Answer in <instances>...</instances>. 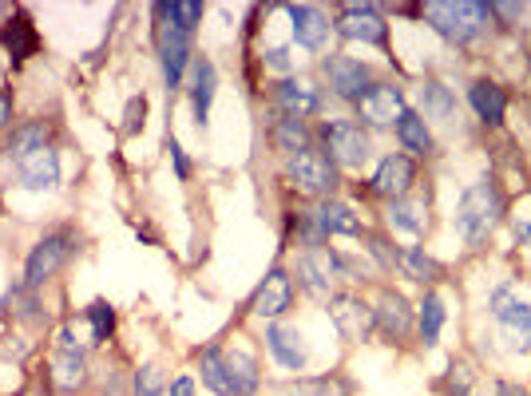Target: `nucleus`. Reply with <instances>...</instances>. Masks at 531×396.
Listing matches in <instances>:
<instances>
[{"label":"nucleus","mask_w":531,"mask_h":396,"mask_svg":"<svg viewBox=\"0 0 531 396\" xmlns=\"http://www.w3.org/2000/svg\"><path fill=\"white\" fill-rule=\"evenodd\" d=\"M203 4L199 0H171V4H155V16L159 20H167V24H175V28H183L187 36L203 24Z\"/></svg>","instance_id":"31"},{"label":"nucleus","mask_w":531,"mask_h":396,"mask_svg":"<svg viewBox=\"0 0 531 396\" xmlns=\"http://www.w3.org/2000/svg\"><path fill=\"white\" fill-rule=\"evenodd\" d=\"M92 381V365H88V349L72 337V329H60L56 337V353H52V385L60 393H80Z\"/></svg>","instance_id":"4"},{"label":"nucleus","mask_w":531,"mask_h":396,"mask_svg":"<svg viewBox=\"0 0 531 396\" xmlns=\"http://www.w3.org/2000/svg\"><path fill=\"white\" fill-rule=\"evenodd\" d=\"M321 143H325V155L337 163V167H365L369 163V135L361 123L353 119H333L321 127Z\"/></svg>","instance_id":"6"},{"label":"nucleus","mask_w":531,"mask_h":396,"mask_svg":"<svg viewBox=\"0 0 531 396\" xmlns=\"http://www.w3.org/2000/svg\"><path fill=\"white\" fill-rule=\"evenodd\" d=\"M290 305H294V278H290L282 266H274V270L258 282L254 297H250V313L262 317V321H278L282 313H290Z\"/></svg>","instance_id":"13"},{"label":"nucleus","mask_w":531,"mask_h":396,"mask_svg":"<svg viewBox=\"0 0 531 396\" xmlns=\"http://www.w3.org/2000/svg\"><path fill=\"white\" fill-rule=\"evenodd\" d=\"M163 393H167V377H163L159 365L135 369V377H131V396H163Z\"/></svg>","instance_id":"37"},{"label":"nucleus","mask_w":531,"mask_h":396,"mask_svg":"<svg viewBox=\"0 0 531 396\" xmlns=\"http://www.w3.org/2000/svg\"><path fill=\"white\" fill-rule=\"evenodd\" d=\"M159 68H163L167 92L183 88V76L191 68V36L167 20H159Z\"/></svg>","instance_id":"9"},{"label":"nucleus","mask_w":531,"mask_h":396,"mask_svg":"<svg viewBox=\"0 0 531 396\" xmlns=\"http://www.w3.org/2000/svg\"><path fill=\"white\" fill-rule=\"evenodd\" d=\"M397 270L413 282H436L440 278V266L425 254V246H401L397 250Z\"/></svg>","instance_id":"30"},{"label":"nucleus","mask_w":531,"mask_h":396,"mask_svg":"<svg viewBox=\"0 0 531 396\" xmlns=\"http://www.w3.org/2000/svg\"><path fill=\"white\" fill-rule=\"evenodd\" d=\"M286 175H290V183L298 191H306V195L314 198H325L337 187V163L321 147H306L302 155H294L290 167H286Z\"/></svg>","instance_id":"7"},{"label":"nucleus","mask_w":531,"mask_h":396,"mask_svg":"<svg viewBox=\"0 0 531 396\" xmlns=\"http://www.w3.org/2000/svg\"><path fill=\"white\" fill-rule=\"evenodd\" d=\"M405 111H409V103H405V92L397 84H373L357 99V119L365 127H397V119Z\"/></svg>","instance_id":"10"},{"label":"nucleus","mask_w":531,"mask_h":396,"mask_svg":"<svg viewBox=\"0 0 531 396\" xmlns=\"http://www.w3.org/2000/svg\"><path fill=\"white\" fill-rule=\"evenodd\" d=\"M266 349H270V357H274L286 373H302L306 361H310L306 337H302L294 325H282V321H270V325H266Z\"/></svg>","instance_id":"15"},{"label":"nucleus","mask_w":531,"mask_h":396,"mask_svg":"<svg viewBox=\"0 0 531 396\" xmlns=\"http://www.w3.org/2000/svg\"><path fill=\"white\" fill-rule=\"evenodd\" d=\"M425 115L428 119H440V123H448L456 115V99H452V92L444 84H436V80L425 84Z\"/></svg>","instance_id":"35"},{"label":"nucleus","mask_w":531,"mask_h":396,"mask_svg":"<svg viewBox=\"0 0 531 396\" xmlns=\"http://www.w3.org/2000/svg\"><path fill=\"white\" fill-rule=\"evenodd\" d=\"M286 16H290V32L294 40L306 48V52H321L325 40H329V20L325 12L314 4H286Z\"/></svg>","instance_id":"18"},{"label":"nucleus","mask_w":531,"mask_h":396,"mask_svg":"<svg viewBox=\"0 0 531 396\" xmlns=\"http://www.w3.org/2000/svg\"><path fill=\"white\" fill-rule=\"evenodd\" d=\"M325 313H329V321H333V329H337V337L345 345H365L373 337V329H377L373 305H365L357 294H333Z\"/></svg>","instance_id":"5"},{"label":"nucleus","mask_w":531,"mask_h":396,"mask_svg":"<svg viewBox=\"0 0 531 396\" xmlns=\"http://www.w3.org/2000/svg\"><path fill=\"white\" fill-rule=\"evenodd\" d=\"M72 254H76V234L72 230H52V234H44L32 250H28V258H24V286L28 290H44L68 262H72Z\"/></svg>","instance_id":"3"},{"label":"nucleus","mask_w":531,"mask_h":396,"mask_svg":"<svg viewBox=\"0 0 531 396\" xmlns=\"http://www.w3.org/2000/svg\"><path fill=\"white\" fill-rule=\"evenodd\" d=\"M492 313H496L500 325H508L512 337L520 333V341L528 345V337H531V305L528 301H520L512 290H496V294H492Z\"/></svg>","instance_id":"22"},{"label":"nucleus","mask_w":531,"mask_h":396,"mask_svg":"<svg viewBox=\"0 0 531 396\" xmlns=\"http://www.w3.org/2000/svg\"><path fill=\"white\" fill-rule=\"evenodd\" d=\"M321 72H325V80H329V88H333V96L337 99H353V103H357V99L373 88L369 64H361V60H353V56H325Z\"/></svg>","instance_id":"12"},{"label":"nucleus","mask_w":531,"mask_h":396,"mask_svg":"<svg viewBox=\"0 0 531 396\" xmlns=\"http://www.w3.org/2000/svg\"><path fill=\"white\" fill-rule=\"evenodd\" d=\"M84 317H88V325H92V345H104L107 337H111V329H115V309H111L107 301H92V305L84 309Z\"/></svg>","instance_id":"36"},{"label":"nucleus","mask_w":531,"mask_h":396,"mask_svg":"<svg viewBox=\"0 0 531 396\" xmlns=\"http://www.w3.org/2000/svg\"><path fill=\"white\" fill-rule=\"evenodd\" d=\"M333 28H337V36H345V40H361V44H377V48L389 44V24H385V16L377 12V4H345V8L337 12Z\"/></svg>","instance_id":"8"},{"label":"nucleus","mask_w":531,"mask_h":396,"mask_svg":"<svg viewBox=\"0 0 531 396\" xmlns=\"http://www.w3.org/2000/svg\"><path fill=\"white\" fill-rule=\"evenodd\" d=\"M417 329H421V341L428 349L440 341V329H444V301H440V294H425L421 309H417Z\"/></svg>","instance_id":"33"},{"label":"nucleus","mask_w":531,"mask_h":396,"mask_svg":"<svg viewBox=\"0 0 531 396\" xmlns=\"http://www.w3.org/2000/svg\"><path fill=\"white\" fill-rule=\"evenodd\" d=\"M294 278H298V286H302V294L310 297H333V282H337V266H333V250H306V254H298V262H294Z\"/></svg>","instance_id":"14"},{"label":"nucleus","mask_w":531,"mask_h":396,"mask_svg":"<svg viewBox=\"0 0 531 396\" xmlns=\"http://www.w3.org/2000/svg\"><path fill=\"white\" fill-rule=\"evenodd\" d=\"M294 396H349V385L341 377H318V381H298L290 385Z\"/></svg>","instance_id":"38"},{"label":"nucleus","mask_w":531,"mask_h":396,"mask_svg":"<svg viewBox=\"0 0 531 396\" xmlns=\"http://www.w3.org/2000/svg\"><path fill=\"white\" fill-rule=\"evenodd\" d=\"M425 20L444 40L468 44L492 20V4H480V0H432V4H425Z\"/></svg>","instance_id":"2"},{"label":"nucleus","mask_w":531,"mask_h":396,"mask_svg":"<svg viewBox=\"0 0 531 396\" xmlns=\"http://www.w3.org/2000/svg\"><path fill=\"white\" fill-rule=\"evenodd\" d=\"M468 381H472V373H468L464 365H452V377H448V393H452V396H464V393H468Z\"/></svg>","instance_id":"41"},{"label":"nucleus","mask_w":531,"mask_h":396,"mask_svg":"<svg viewBox=\"0 0 531 396\" xmlns=\"http://www.w3.org/2000/svg\"><path fill=\"white\" fill-rule=\"evenodd\" d=\"M314 222H318L321 238H333V234H341V238H361V234H365L361 214H357L349 202H337V198H321L318 210H314Z\"/></svg>","instance_id":"17"},{"label":"nucleus","mask_w":531,"mask_h":396,"mask_svg":"<svg viewBox=\"0 0 531 396\" xmlns=\"http://www.w3.org/2000/svg\"><path fill=\"white\" fill-rule=\"evenodd\" d=\"M0 40H4V48L12 52V60H16V64H20V60H28V56H36V48H40L36 24H32L24 12H12V16L4 20V28H0Z\"/></svg>","instance_id":"23"},{"label":"nucleus","mask_w":531,"mask_h":396,"mask_svg":"<svg viewBox=\"0 0 531 396\" xmlns=\"http://www.w3.org/2000/svg\"><path fill=\"white\" fill-rule=\"evenodd\" d=\"M171 159H175V175L187 183L191 179V159L183 155V147H179V139H171Z\"/></svg>","instance_id":"42"},{"label":"nucleus","mask_w":531,"mask_h":396,"mask_svg":"<svg viewBox=\"0 0 531 396\" xmlns=\"http://www.w3.org/2000/svg\"><path fill=\"white\" fill-rule=\"evenodd\" d=\"M0 76H4V64H0Z\"/></svg>","instance_id":"48"},{"label":"nucleus","mask_w":531,"mask_h":396,"mask_svg":"<svg viewBox=\"0 0 531 396\" xmlns=\"http://www.w3.org/2000/svg\"><path fill=\"white\" fill-rule=\"evenodd\" d=\"M389 222L405 234H425L428 218H425V202H413V198H397L389 202Z\"/></svg>","instance_id":"32"},{"label":"nucleus","mask_w":531,"mask_h":396,"mask_svg":"<svg viewBox=\"0 0 531 396\" xmlns=\"http://www.w3.org/2000/svg\"><path fill=\"white\" fill-rule=\"evenodd\" d=\"M274 99H278L282 115H294V119H310V115H318L321 111L318 88L306 84V80H282V84L274 88Z\"/></svg>","instance_id":"21"},{"label":"nucleus","mask_w":531,"mask_h":396,"mask_svg":"<svg viewBox=\"0 0 531 396\" xmlns=\"http://www.w3.org/2000/svg\"><path fill=\"white\" fill-rule=\"evenodd\" d=\"M12 123V92H0V131Z\"/></svg>","instance_id":"45"},{"label":"nucleus","mask_w":531,"mask_h":396,"mask_svg":"<svg viewBox=\"0 0 531 396\" xmlns=\"http://www.w3.org/2000/svg\"><path fill=\"white\" fill-rule=\"evenodd\" d=\"M226 369H230V396H258L262 373H258V361L246 349L226 353Z\"/></svg>","instance_id":"26"},{"label":"nucleus","mask_w":531,"mask_h":396,"mask_svg":"<svg viewBox=\"0 0 531 396\" xmlns=\"http://www.w3.org/2000/svg\"><path fill=\"white\" fill-rule=\"evenodd\" d=\"M516 238H520V246H531V222H520V226H516Z\"/></svg>","instance_id":"47"},{"label":"nucleus","mask_w":531,"mask_h":396,"mask_svg":"<svg viewBox=\"0 0 531 396\" xmlns=\"http://www.w3.org/2000/svg\"><path fill=\"white\" fill-rule=\"evenodd\" d=\"M199 373H203V385L214 396H230V369H226V353H218L214 345L199 349Z\"/></svg>","instance_id":"29"},{"label":"nucleus","mask_w":531,"mask_h":396,"mask_svg":"<svg viewBox=\"0 0 531 396\" xmlns=\"http://www.w3.org/2000/svg\"><path fill=\"white\" fill-rule=\"evenodd\" d=\"M373 317H377V329H381L385 337H393V341H401V337L413 333V305H409V297L397 294V290H385V294H381Z\"/></svg>","instance_id":"19"},{"label":"nucleus","mask_w":531,"mask_h":396,"mask_svg":"<svg viewBox=\"0 0 531 396\" xmlns=\"http://www.w3.org/2000/svg\"><path fill=\"white\" fill-rule=\"evenodd\" d=\"M4 313L16 317V321H28V325H44V309H40V290H28L24 282L8 286V297H4Z\"/></svg>","instance_id":"28"},{"label":"nucleus","mask_w":531,"mask_h":396,"mask_svg":"<svg viewBox=\"0 0 531 396\" xmlns=\"http://www.w3.org/2000/svg\"><path fill=\"white\" fill-rule=\"evenodd\" d=\"M187 88H191L195 123H199V127H207V115H211L214 92H218V72H214V64L207 60V56H195V60H191V80H187Z\"/></svg>","instance_id":"20"},{"label":"nucleus","mask_w":531,"mask_h":396,"mask_svg":"<svg viewBox=\"0 0 531 396\" xmlns=\"http://www.w3.org/2000/svg\"><path fill=\"white\" fill-rule=\"evenodd\" d=\"M488 396H524V389H516V385H504V381H496V385L488 389Z\"/></svg>","instance_id":"46"},{"label":"nucleus","mask_w":531,"mask_h":396,"mask_svg":"<svg viewBox=\"0 0 531 396\" xmlns=\"http://www.w3.org/2000/svg\"><path fill=\"white\" fill-rule=\"evenodd\" d=\"M270 143H274V151H278V155H286V159L302 155V151L310 147V131H306V119H294V115H278V119H274V127H270Z\"/></svg>","instance_id":"24"},{"label":"nucleus","mask_w":531,"mask_h":396,"mask_svg":"<svg viewBox=\"0 0 531 396\" xmlns=\"http://www.w3.org/2000/svg\"><path fill=\"white\" fill-rule=\"evenodd\" d=\"M266 64H270L274 72H290V68H294V60H290L286 48H270V52H266Z\"/></svg>","instance_id":"43"},{"label":"nucleus","mask_w":531,"mask_h":396,"mask_svg":"<svg viewBox=\"0 0 531 396\" xmlns=\"http://www.w3.org/2000/svg\"><path fill=\"white\" fill-rule=\"evenodd\" d=\"M397 139H401V147L409 151V155H428L432 151V131H428V123H425V115L421 111H405L401 119H397Z\"/></svg>","instance_id":"27"},{"label":"nucleus","mask_w":531,"mask_h":396,"mask_svg":"<svg viewBox=\"0 0 531 396\" xmlns=\"http://www.w3.org/2000/svg\"><path fill=\"white\" fill-rule=\"evenodd\" d=\"M413 183H417V167H413V159L401 155V151L385 155L381 167H377V175H373V191H377L381 198H389V202H397V198L409 195Z\"/></svg>","instance_id":"16"},{"label":"nucleus","mask_w":531,"mask_h":396,"mask_svg":"<svg viewBox=\"0 0 531 396\" xmlns=\"http://www.w3.org/2000/svg\"><path fill=\"white\" fill-rule=\"evenodd\" d=\"M468 99H472V107H476V115H480L484 123H492V127L504 123V115H508V96H504L500 84H492V80H476V84L468 88Z\"/></svg>","instance_id":"25"},{"label":"nucleus","mask_w":531,"mask_h":396,"mask_svg":"<svg viewBox=\"0 0 531 396\" xmlns=\"http://www.w3.org/2000/svg\"><path fill=\"white\" fill-rule=\"evenodd\" d=\"M167 393L171 396H195V377H187V373H183V377H175V381L167 385Z\"/></svg>","instance_id":"44"},{"label":"nucleus","mask_w":531,"mask_h":396,"mask_svg":"<svg viewBox=\"0 0 531 396\" xmlns=\"http://www.w3.org/2000/svg\"><path fill=\"white\" fill-rule=\"evenodd\" d=\"M44 143H48V127H44V123H24V127H16L12 139H8V163L20 159V155H28V151H36V147H44Z\"/></svg>","instance_id":"34"},{"label":"nucleus","mask_w":531,"mask_h":396,"mask_svg":"<svg viewBox=\"0 0 531 396\" xmlns=\"http://www.w3.org/2000/svg\"><path fill=\"white\" fill-rule=\"evenodd\" d=\"M12 171L24 191H52L60 183V151L52 143H44V147L12 159Z\"/></svg>","instance_id":"11"},{"label":"nucleus","mask_w":531,"mask_h":396,"mask_svg":"<svg viewBox=\"0 0 531 396\" xmlns=\"http://www.w3.org/2000/svg\"><path fill=\"white\" fill-rule=\"evenodd\" d=\"M500 214H504V195L496 191V183L480 179L472 183L464 195H460V206H456V230L464 234L468 246H480L492 238V230L500 226Z\"/></svg>","instance_id":"1"},{"label":"nucleus","mask_w":531,"mask_h":396,"mask_svg":"<svg viewBox=\"0 0 531 396\" xmlns=\"http://www.w3.org/2000/svg\"><path fill=\"white\" fill-rule=\"evenodd\" d=\"M369 254H373L385 270H393V266H397V250H393L385 238H369Z\"/></svg>","instance_id":"40"},{"label":"nucleus","mask_w":531,"mask_h":396,"mask_svg":"<svg viewBox=\"0 0 531 396\" xmlns=\"http://www.w3.org/2000/svg\"><path fill=\"white\" fill-rule=\"evenodd\" d=\"M143 115H147V99L135 96L131 103H127V119H123V131H127V135L143 131Z\"/></svg>","instance_id":"39"}]
</instances>
